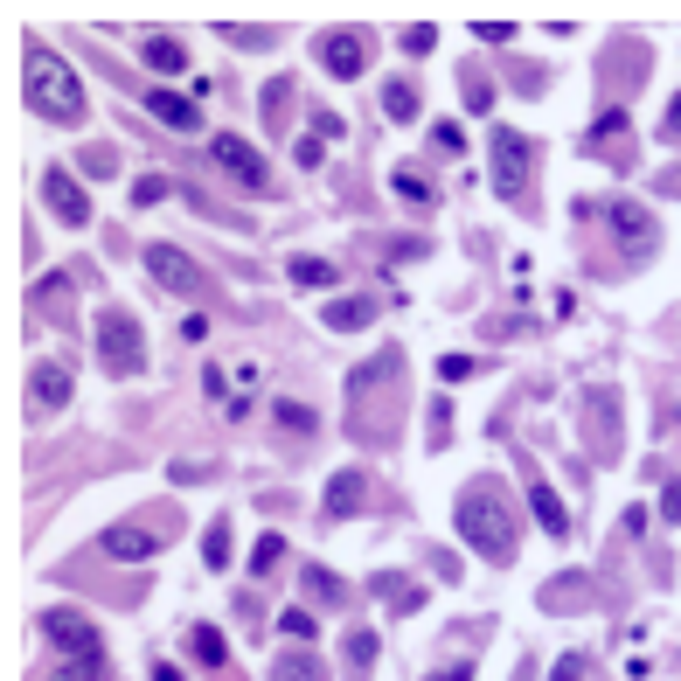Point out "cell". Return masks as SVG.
I'll return each instance as SVG.
<instances>
[{"label": "cell", "mask_w": 681, "mask_h": 681, "mask_svg": "<svg viewBox=\"0 0 681 681\" xmlns=\"http://www.w3.org/2000/svg\"><path fill=\"white\" fill-rule=\"evenodd\" d=\"M21 70H28L21 91H28V112H35V119H49V126H77V119H84V77H77L56 49L28 42Z\"/></svg>", "instance_id": "cell-1"}, {"label": "cell", "mask_w": 681, "mask_h": 681, "mask_svg": "<svg viewBox=\"0 0 681 681\" xmlns=\"http://www.w3.org/2000/svg\"><path fill=\"white\" fill-rule=\"evenodd\" d=\"M459 536L480 549L487 563H508V556H515V522H508V501H501L494 480H473V487L459 494Z\"/></svg>", "instance_id": "cell-2"}, {"label": "cell", "mask_w": 681, "mask_h": 681, "mask_svg": "<svg viewBox=\"0 0 681 681\" xmlns=\"http://www.w3.org/2000/svg\"><path fill=\"white\" fill-rule=\"evenodd\" d=\"M98 355H105V369H112V376H133L139 362H146L139 320L126 313V306H105V313H98Z\"/></svg>", "instance_id": "cell-3"}, {"label": "cell", "mask_w": 681, "mask_h": 681, "mask_svg": "<svg viewBox=\"0 0 681 681\" xmlns=\"http://www.w3.org/2000/svg\"><path fill=\"white\" fill-rule=\"evenodd\" d=\"M529 167H536V146L501 126L494 133V188H501V202H515V209L529 202Z\"/></svg>", "instance_id": "cell-4"}, {"label": "cell", "mask_w": 681, "mask_h": 681, "mask_svg": "<svg viewBox=\"0 0 681 681\" xmlns=\"http://www.w3.org/2000/svg\"><path fill=\"white\" fill-rule=\"evenodd\" d=\"M369 28H327L320 42H313V56H320V70L327 77H362L369 70Z\"/></svg>", "instance_id": "cell-5"}, {"label": "cell", "mask_w": 681, "mask_h": 681, "mask_svg": "<svg viewBox=\"0 0 681 681\" xmlns=\"http://www.w3.org/2000/svg\"><path fill=\"white\" fill-rule=\"evenodd\" d=\"M42 633H49V647H63L70 661H98V626H91L84 612L56 605V612H42Z\"/></svg>", "instance_id": "cell-6"}, {"label": "cell", "mask_w": 681, "mask_h": 681, "mask_svg": "<svg viewBox=\"0 0 681 681\" xmlns=\"http://www.w3.org/2000/svg\"><path fill=\"white\" fill-rule=\"evenodd\" d=\"M209 153H216V167H223V174H237L251 195H258V188H272V167H265V153H258V146H244L237 133H216V139H209Z\"/></svg>", "instance_id": "cell-7"}, {"label": "cell", "mask_w": 681, "mask_h": 681, "mask_svg": "<svg viewBox=\"0 0 681 681\" xmlns=\"http://www.w3.org/2000/svg\"><path fill=\"white\" fill-rule=\"evenodd\" d=\"M42 195H49V216H56V223H70V230H84V223H91V195H84L63 167H49V174H42Z\"/></svg>", "instance_id": "cell-8"}, {"label": "cell", "mask_w": 681, "mask_h": 681, "mask_svg": "<svg viewBox=\"0 0 681 681\" xmlns=\"http://www.w3.org/2000/svg\"><path fill=\"white\" fill-rule=\"evenodd\" d=\"M146 272L160 278L167 292H195V285H202L195 258H188V251H174V244H146Z\"/></svg>", "instance_id": "cell-9"}, {"label": "cell", "mask_w": 681, "mask_h": 681, "mask_svg": "<svg viewBox=\"0 0 681 681\" xmlns=\"http://www.w3.org/2000/svg\"><path fill=\"white\" fill-rule=\"evenodd\" d=\"M28 404L63 410L70 404V369H63V362H35V369H28Z\"/></svg>", "instance_id": "cell-10"}, {"label": "cell", "mask_w": 681, "mask_h": 681, "mask_svg": "<svg viewBox=\"0 0 681 681\" xmlns=\"http://www.w3.org/2000/svg\"><path fill=\"white\" fill-rule=\"evenodd\" d=\"M160 549V529H139V522H112L105 529V556H119V563H146Z\"/></svg>", "instance_id": "cell-11"}, {"label": "cell", "mask_w": 681, "mask_h": 681, "mask_svg": "<svg viewBox=\"0 0 681 681\" xmlns=\"http://www.w3.org/2000/svg\"><path fill=\"white\" fill-rule=\"evenodd\" d=\"M362 501H369V480H362V466H341V473L327 480V522H348Z\"/></svg>", "instance_id": "cell-12"}, {"label": "cell", "mask_w": 681, "mask_h": 681, "mask_svg": "<svg viewBox=\"0 0 681 681\" xmlns=\"http://www.w3.org/2000/svg\"><path fill=\"white\" fill-rule=\"evenodd\" d=\"M605 216H612V230H619V244H633V251H647V244H654V216H647L640 202H612Z\"/></svg>", "instance_id": "cell-13"}, {"label": "cell", "mask_w": 681, "mask_h": 681, "mask_svg": "<svg viewBox=\"0 0 681 681\" xmlns=\"http://www.w3.org/2000/svg\"><path fill=\"white\" fill-rule=\"evenodd\" d=\"M139 63L160 70V77H181V70H188V49H181L174 35H146V42H139Z\"/></svg>", "instance_id": "cell-14"}, {"label": "cell", "mask_w": 681, "mask_h": 681, "mask_svg": "<svg viewBox=\"0 0 681 681\" xmlns=\"http://www.w3.org/2000/svg\"><path fill=\"white\" fill-rule=\"evenodd\" d=\"M529 508H536V522H543L549 536H570V515H563V501H556L549 480H529Z\"/></svg>", "instance_id": "cell-15"}, {"label": "cell", "mask_w": 681, "mask_h": 681, "mask_svg": "<svg viewBox=\"0 0 681 681\" xmlns=\"http://www.w3.org/2000/svg\"><path fill=\"white\" fill-rule=\"evenodd\" d=\"M146 112H153V119H167V126H181V133H195V105H188V98H174V91H146Z\"/></svg>", "instance_id": "cell-16"}, {"label": "cell", "mask_w": 681, "mask_h": 681, "mask_svg": "<svg viewBox=\"0 0 681 681\" xmlns=\"http://www.w3.org/2000/svg\"><path fill=\"white\" fill-rule=\"evenodd\" d=\"M369 320H376V299H334L327 306V327H341V334L348 327H369Z\"/></svg>", "instance_id": "cell-17"}, {"label": "cell", "mask_w": 681, "mask_h": 681, "mask_svg": "<svg viewBox=\"0 0 681 681\" xmlns=\"http://www.w3.org/2000/svg\"><path fill=\"white\" fill-rule=\"evenodd\" d=\"M188 654H195L202 668H223V661H230V647H223L216 626H195V633H188Z\"/></svg>", "instance_id": "cell-18"}, {"label": "cell", "mask_w": 681, "mask_h": 681, "mask_svg": "<svg viewBox=\"0 0 681 681\" xmlns=\"http://www.w3.org/2000/svg\"><path fill=\"white\" fill-rule=\"evenodd\" d=\"M272 681H327V668H320L313 647H306V654H285V661L272 668Z\"/></svg>", "instance_id": "cell-19"}, {"label": "cell", "mask_w": 681, "mask_h": 681, "mask_svg": "<svg viewBox=\"0 0 681 681\" xmlns=\"http://www.w3.org/2000/svg\"><path fill=\"white\" fill-rule=\"evenodd\" d=\"M397 195H404L410 209H431V202H438V188H431L417 167H397Z\"/></svg>", "instance_id": "cell-20"}, {"label": "cell", "mask_w": 681, "mask_h": 681, "mask_svg": "<svg viewBox=\"0 0 681 681\" xmlns=\"http://www.w3.org/2000/svg\"><path fill=\"white\" fill-rule=\"evenodd\" d=\"M383 112H390V119H417V84H410V77H397V84L383 91Z\"/></svg>", "instance_id": "cell-21"}, {"label": "cell", "mask_w": 681, "mask_h": 681, "mask_svg": "<svg viewBox=\"0 0 681 681\" xmlns=\"http://www.w3.org/2000/svg\"><path fill=\"white\" fill-rule=\"evenodd\" d=\"M285 272H292V285H334V265L327 258H292Z\"/></svg>", "instance_id": "cell-22"}, {"label": "cell", "mask_w": 681, "mask_h": 681, "mask_svg": "<svg viewBox=\"0 0 681 681\" xmlns=\"http://www.w3.org/2000/svg\"><path fill=\"white\" fill-rule=\"evenodd\" d=\"M278 431H292V438L306 431V438H313V410L299 404V397H285V404H278Z\"/></svg>", "instance_id": "cell-23"}, {"label": "cell", "mask_w": 681, "mask_h": 681, "mask_svg": "<svg viewBox=\"0 0 681 681\" xmlns=\"http://www.w3.org/2000/svg\"><path fill=\"white\" fill-rule=\"evenodd\" d=\"M202 563H209V570H230V529H223V522L202 536Z\"/></svg>", "instance_id": "cell-24"}, {"label": "cell", "mask_w": 681, "mask_h": 681, "mask_svg": "<svg viewBox=\"0 0 681 681\" xmlns=\"http://www.w3.org/2000/svg\"><path fill=\"white\" fill-rule=\"evenodd\" d=\"M306 591H313L320 605H341V577H334V570H320V563L306 570Z\"/></svg>", "instance_id": "cell-25"}, {"label": "cell", "mask_w": 681, "mask_h": 681, "mask_svg": "<svg viewBox=\"0 0 681 681\" xmlns=\"http://www.w3.org/2000/svg\"><path fill=\"white\" fill-rule=\"evenodd\" d=\"M278 633H285V640H299V647H313V633H320V626H313V612H285V619H278Z\"/></svg>", "instance_id": "cell-26"}, {"label": "cell", "mask_w": 681, "mask_h": 681, "mask_svg": "<svg viewBox=\"0 0 681 681\" xmlns=\"http://www.w3.org/2000/svg\"><path fill=\"white\" fill-rule=\"evenodd\" d=\"M459 91H466V105H473V112H487V105H494V84H487L480 70H466V84H459Z\"/></svg>", "instance_id": "cell-27"}, {"label": "cell", "mask_w": 681, "mask_h": 681, "mask_svg": "<svg viewBox=\"0 0 681 681\" xmlns=\"http://www.w3.org/2000/svg\"><path fill=\"white\" fill-rule=\"evenodd\" d=\"M431 42H438V28H431V21H410V28H404V49H410V56H431Z\"/></svg>", "instance_id": "cell-28"}, {"label": "cell", "mask_w": 681, "mask_h": 681, "mask_svg": "<svg viewBox=\"0 0 681 681\" xmlns=\"http://www.w3.org/2000/svg\"><path fill=\"white\" fill-rule=\"evenodd\" d=\"M619 133H626V112H605V119H598V133H591V146L605 153V146H619Z\"/></svg>", "instance_id": "cell-29"}, {"label": "cell", "mask_w": 681, "mask_h": 681, "mask_svg": "<svg viewBox=\"0 0 681 681\" xmlns=\"http://www.w3.org/2000/svg\"><path fill=\"white\" fill-rule=\"evenodd\" d=\"M376 591H383L397 612H417V591H410V584H397V577H376Z\"/></svg>", "instance_id": "cell-30"}, {"label": "cell", "mask_w": 681, "mask_h": 681, "mask_svg": "<svg viewBox=\"0 0 681 681\" xmlns=\"http://www.w3.org/2000/svg\"><path fill=\"white\" fill-rule=\"evenodd\" d=\"M376 661V633H348V668H369Z\"/></svg>", "instance_id": "cell-31"}, {"label": "cell", "mask_w": 681, "mask_h": 681, "mask_svg": "<svg viewBox=\"0 0 681 681\" xmlns=\"http://www.w3.org/2000/svg\"><path fill=\"white\" fill-rule=\"evenodd\" d=\"M278 556H285V543H278V536H265V543H258V556H251V577L278 570Z\"/></svg>", "instance_id": "cell-32"}, {"label": "cell", "mask_w": 681, "mask_h": 681, "mask_svg": "<svg viewBox=\"0 0 681 681\" xmlns=\"http://www.w3.org/2000/svg\"><path fill=\"white\" fill-rule=\"evenodd\" d=\"M473 369H480V362H473V355H445V362H438V376H445V383H466V376H473Z\"/></svg>", "instance_id": "cell-33"}, {"label": "cell", "mask_w": 681, "mask_h": 681, "mask_svg": "<svg viewBox=\"0 0 681 681\" xmlns=\"http://www.w3.org/2000/svg\"><path fill=\"white\" fill-rule=\"evenodd\" d=\"M167 188H174V181H167V174H146V181H139V188H133V202H160V195H167Z\"/></svg>", "instance_id": "cell-34"}, {"label": "cell", "mask_w": 681, "mask_h": 681, "mask_svg": "<svg viewBox=\"0 0 681 681\" xmlns=\"http://www.w3.org/2000/svg\"><path fill=\"white\" fill-rule=\"evenodd\" d=\"M35 299H42V306H56V299H70V278H42V285H35Z\"/></svg>", "instance_id": "cell-35"}, {"label": "cell", "mask_w": 681, "mask_h": 681, "mask_svg": "<svg viewBox=\"0 0 681 681\" xmlns=\"http://www.w3.org/2000/svg\"><path fill=\"white\" fill-rule=\"evenodd\" d=\"M49 681H98V661H70V668H56Z\"/></svg>", "instance_id": "cell-36"}, {"label": "cell", "mask_w": 681, "mask_h": 681, "mask_svg": "<svg viewBox=\"0 0 681 681\" xmlns=\"http://www.w3.org/2000/svg\"><path fill=\"white\" fill-rule=\"evenodd\" d=\"M431 133H438V146H445V153H459V146H466V133H459L452 119H445V126H431Z\"/></svg>", "instance_id": "cell-37"}, {"label": "cell", "mask_w": 681, "mask_h": 681, "mask_svg": "<svg viewBox=\"0 0 681 681\" xmlns=\"http://www.w3.org/2000/svg\"><path fill=\"white\" fill-rule=\"evenodd\" d=\"M556 681H584V661H577V654H563V661H556Z\"/></svg>", "instance_id": "cell-38"}, {"label": "cell", "mask_w": 681, "mask_h": 681, "mask_svg": "<svg viewBox=\"0 0 681 681\" xmlns=\"http://www.w3.org/2000/svg\"><path fill=\"white\" fill-rule=\"evenodd\" d=\"M661 515H668V522H681V480L668 487V494H661Z\"/></svg>", "instance_id": "cell-39"}, {"label": "cell", "mask_w": 681, "mask_h": 681, "mask_svg": "<svg viewBox=\"0 0 681 681\" xmlns=\"http://www.w3.org/2000/svg\"><path fill=\"white\" fill-rule=\"evenodd\" d=\"M668 139H681V98L668 105Z\"/></svg>", "instance_id": "cell-40"}, {"label": "cell", "mask_w": 681, "mask_h": 681, "mask_svg": "<svg viewBox=\"0 0 681 681\" xmlns=\"http://www.w3.org/2000/svg\"><path fill=\"white\" fill-rule=\"evenodd\" d=\"M431 681H473V668H445V675H431Z\"/></svg>", "instance_id": "cell-41"}, {"label": "cell", "mask_w": 681, "mask_h": 681, "mask_svg": "<svg viewBox=\"0 0 681 681\" xmlns=\"http://www.w3.org/2000/svg\"><path fill=\"white\" fill-rule=\"evenodd\" d=\"M153 681H181V668H167V661H160V668H153Z\"/></svg>", "instance_id": "cell-42"}]
</instances>
